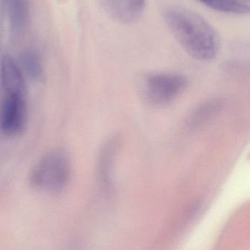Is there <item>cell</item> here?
Returning a JSON list of instances; mask_svg holds the SVG:
<instances>
[{"instance_id":"7a4b0ae2","label":"cell","mask_w":250,"mask_h":250,"mask_svg":"<svg viewBox=\"0 0 250 250\" xmlns=\"http://www.w3.org/2000/svg\"><path fill=\"white\" fill-rule=\"evenodd\" d=\"M70 176L68 154L55 149L45 154L37 163L30 176L31 185L39 190L56 193L64 189Z\"/></svg>"},{"instance_id":"ba28073f","label":"cell","mask_w":250,"mask_h":250,"mask_svg":"<svg viewBox=\"0 0 250 250\" xmlns=\"http://www.w3.org/2000/svg\"><path fill=\"white\" fill-rule=\"evenodd\" d=\"M10 23L13 32L20 34L26 22V10L22 0H7Z\"/></svg>"},{"instance_id":"5b68a950","label":"cell","mask_w":250,"mask_h":250,"mask_svg":"<svg viewBox=\"0 0 250 250\" xmlns=\"http://www.w3.org/2000/svg\"><path fill=\"white\" fill-rule=\"evenodd\" d=\"M109 16L120 23L136 21L143 13L146 0H100Z\"/></svg>"},{"instance_id":"52a82bcc","label":"cell","mask_w":250,"mask_h":250,"mask_svg":"<svg viewBox=\"0 0 250 250\" xmlns=\"http://www.w3.org/2000/svg\"><path fill=\"white\" fill-rule=\"evenodd\" d=\"M207 7L223 12L233 14H246L249 13V7L240 0H198Z\"/></svg>"},{"instance_id":"9c48e42d","label":"cell","mask_w":250,"mask_h":250,"mask_svg":"<svg viewBox=\"0 0 250 250\" xmlns=\"http://www.w3.org/2000/svg\"><path fill=\"white\" fill-rule=\"evenodd\" d=\"M22 64L29 78L35 81L43 78V67L41 59L36 52L26 51L22 54Z\"/></svg>"},{"instance_id":"8992f818","label":"cell","mask_w":250,"mask_h":250,"mask_svg":"<svg viewBox=\"0 0 250 250\" xmlns=\"http://www.w3.org/2000/svg\"><path fill=\"white\" fill-rule=\"evenodd\" d=\"M1 81L4 94L26 97V87L22 70L10 56L4 55L1 61Z\"/></svg>"},{"instance_id":"277c9868","label":"cell","mask_w":250,"mask_h":250,"mask_svg":"<svg viewBox=\"0 0 250 250\" xmlns=\"http://www.w3.org/2000/svg\"><path fill=\"white\" fill-rule=\"evenodd\" d=\"M4 95L0 116L1 131L7 136L22 135L26 129L28 121L26 97Z\"/></svg>"},{"instance_id":"6da1fadb","label":"cell","mask_w":250,"mask_h":250,"mask_svg":"<svg viewBox=\"0 0 250 250\" xmlns=\"http://www.w3.org/2000/svg\"><path fill=\"white\" fill-rule=\"evenodd\" d=\"M164 19L179 43L195 60H214L220 48L218 34L201 16L187 9L171 7L164 12Z\"/></svg>"},{"instance_id":"3957f363","label":"cell","mask_w":250,"mask_h":250,"mask_svg":"<svg viewBox=\"0 0 250 250\" xmlns=\"http://www.w3.org/2000/svg\"><path fill=\"white\" fill-rule=\"evenodd\" d=\"M142 84L147 101L161 105L175 101L186 89L187 80L176 73H154L147 76Z\"/></svg>"}]
</instances>
